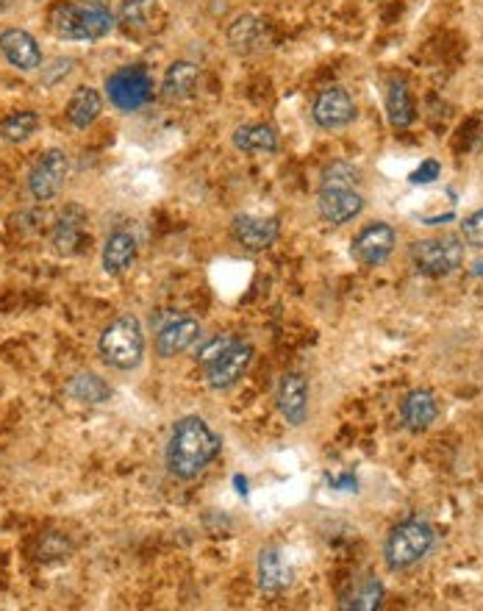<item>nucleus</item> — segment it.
<instances>
[{"label":"nucleus","instance_id":"f257e3e1","mask_svg":"<svg viewBox=\"0 0 483 611\" xmlns=\"http://www.w3.org/2000/svg\"><path fill=\"white\" fill-rule=\"evenodd\" d=\"M220 453V437L200 417L178 420L167 442V467L175 478L192 481L209 467Z\"/></svg>","mask_w":483,"mask_h":611},{"label":"nucleus","instance_id":"f03ea898","mask_svg":"<svg viewBox=\"0 0 483 611\" xmlns=\"http://www.w3.org/2000/svg\"><path fill=\"white\" fill-rule=\"evenodd\" d=\"M114 14L92 0V3H70V0H59L50 9V28L53 34L62 39H75V42H95L103 39L106 34H112Z\"/></svg>","mask_w":483,"mask_h":611},{"label":"nucleus","instance_id":"7ed1b4c3","mask_svg":"<svg viewBox=\"0 0 483 611\" xmlns=\"http://www.w3.org/2000/svg\"><path fill=\"white\" fill-rule=\"evenodd\" d=\"M103 362L114 370H134L145 356V334L134 314H123L103 328L98 342Z\"/></svg>","mask_w":483,"mask_h":611},{"label":"nucleus","instance_id":"20e7f679","mask_svg":"<svg viewBox=\"0 0 483 611\" xmlns=\"http://www.w3.org/2000/svg\"><path fill=\"white\" fill-rule=\"evenodd\" d=\"M434 548V528L422 520H406L389 534L384 545V556L389 570H409L422 562Z\"/></svg>","mask_w":483,"mask_h":611},{"label":"nucleus","instance_id":"39448f33","mask_svg":"<svg viewBox=\"0 0 483 611\" xmlns=\"http://www.w3.org/2000/svg\"><path fill=\"white\" fill-rule=\"evenodd\" d=\"M411 259L417 273L428 275V278H442V275L453 273L464 259V245L459 239H422L411 248Z\"/></svg>","mask_w":483,"mask_h":611},{"label":"nucleus","instance_id":"423d86ee","mask_svg":"<svg viewBox=\"0 0 483 611\" xmlns=\"http://www.w3.org/2000/svg\"><path fill=\"white\" fill-rule=\"evenodd\" d=\"M109 89V100L120 112H137L139 106H145L153 95V81L145 67H123L106 81Z\"/></svg>","mask_w":483,"mask_h":611},{"label":"nucleus","instance_id":"0eeeda50","mask_svg":"<svg viewBox=\"0 0 483 611\" xmlns=\"http://www.w3.org/2000/svg\"><path fill=\"white\" fill-rule=\"evenodd\" d=\"M395 242H397V234L392 225L372 223L361 231L359 237L353 239L350 253H353V259L359 264H364V267H378V264H384L386 259L392 256Z\"/></svg>","mask_w":483,"mask_h":611},{"label":"nucleus","instance_id":"6e6552de","mask_svg":"<svg viewBox=\"0 0 483 611\" xmlns=\"http://www.w3.org/2000/svg\"><path fill=\"white\" fill-rule=\"evenodd\" d=\"M67 153L64 150H48L28 175V189L37 200H50L59 195V189L64 187L67 178Z\"/></svg>","mask_w":483,"mask_h":611},{"label":"nucleus","instance_id":"1a4fd4ad","mask_svg":"<svg viewBox=\"0 0 483 611\" xmlns=\"http://www.w3.org/2000/svg\"><path fill=\"white\" fill-rule=\"evenodd\" d=\"M311 117H314V123L320 125V128H342V125L353 123L356 103L347 95V89L328 87L314 98Z\"/></svg>","mask_w":483,"mask_h":611},{"label":"nucleus","instance_id":"9d476101","mask_svg":"<svg viewBox=\"0 0 483 611\" xmlns=\"http://www.w3.org/2000/svg\"><path fill=\"white\" fill-rule=\"evenodd\" d=\"M250 362H253V348H250L248 342H239V339H236L234 345L225 350L217 362H211L209 367H206L209 387L211 389L234 387L236 381L248 373Z\"/></svg>","mask_w":483,"mask_h":611},{"label":"nucleus","instance_id":"9b49d317","mask_svg":"<svg viewBox=\"0 0 483 611\" xmlns=\"http://www.w3.org/2000/svg\"><path fill=\"white\" fill-rule=\"evenodd\" d=\"M320 206L322 220H328L331 225H345L353 217H359L364 209V198L353 187H325L320 189Z\"/></svg>","mask_w":483,"mask_h":611},{"label":"nucleus","instance_id":"f8f14e48","mask_svg":"<svg viewBox=\"0 0 483 611\" xmlns=\"http://www.w3.org/2000/svg\"><path fill=\"white\" fill-rule=\"evenodd\" d=\"M278 231H281V225L275 217H253V214H239L231 225V234H234L236 242L250 253L270 248L278 239Z\"/></svg>","mask_w":483,"mask_h":611},{"label":"nucleus","instance_id":"ddd939ff","mask_svg":"<svg viewBox=\"0 0 483 611\" xmlns=\"http://www.w3.org/2000/svg\"><path fill=\"white\" fill-rule=\"evenodd\" d=\"M278 412L284 414L286 423L303 425L309 414V381L300 373H286L278 384Z\"/></svg>","mask_w":483,"mask_h":611},{"label":"nucleus","instance_id":"4468645a","mask_svg":"<svg viewBox=\"0 0 483 611\" xmlns=\"http://www.w3.org/2000/svg\"><path fill=\"white\" fill-rule=\"evenodd\" d=\"M0 53L9 59L12 67L23 70V73H31L42 64V50H39L37 39L23 28H6L0 34Z\"/></svg>","mask_w":483,"mask_h":611},{"label":"nucleus","instance_id":"2eb2a0df","mask_svg":"<svg viewBox=\"0 0 483 611\" xmlns=\"http://www.w3.org/2000/svg\"><path fill=\"white\" fill-rule=\"evenodd\" d=\"M436 417H439V403H436L434 392H428V389H414L400 403V420L414 434L431 428Z\"/></svg>","mask_w":483,"mask_h":611},{"label":"nucleus","instance_id":"dca6fc26","mask_svg":"<svg viewBox=\"0 0 483 611\" xmlns=\"http://www.w3.org/2000/svg\"><path fill=\"white\" fill-rule=\"evenodd\" d=\"M200 337V323L192 320V317H181V320H173L170 325H164L156 337V350L164 359H173L178 353L189 350Z\"/></svg>","mask_w":483,"mask_h":611},{"label":"nucleus","instance_id":"f3484780","mask_svg":"<svg viewBox=\"0 0 483 611\" xmlns=\"http://www.w3.org/2000/svg\"><path fill=\"white\" fill-rule=\"evenodd\" d=\"M84 223H87V214L81 212L78 206H67V209H64V214L59 217V223L53 228V248H56V253L73 256V253L81 250L84 237H87Z\"/></svg>","mask_w":483,"mask_h":611},{"label":"nucleus","instance_id":"a211bd4d","mask_svg":"<svg viewBox=\"0 0 483 611\" xmlns=\"http://www.w3.org/2000/svg\"><path fill=\"white\" fill-rule=\"evenodd\" d=\"M292 581V570L281 548H264L259 553V587L270 595L284 592Z\"/></svg>","mask_w":483,"mask_h":611},{"label":"nucleus","instance_id":"6ab92c4d","mask_svg":"<svg viewBox=\"0 0 483 611\" xmlns=\"http://www.w3.org/2000/svg\"><path fill=\"white\" fill-rule=\"evenodd\" d=\"M159 17V3L156 0H125L117 14V25L131 37H142L153 31Z\"/></svg>","mask_w":483,"mask_h":611},{"label":"nucleus","instance_id":"aec40b11","mask_svg":"<svg viewBox=\"0 0 483 611\" xmlns=\"http://www.w3.org/2000/svg\"><path fill=\"white\" fill-rule=\"evenodd\" d=\"M137 259V237L128 231H114L103 245V270L109 275H123Z\"/></svg>","mask_w":483,"mask_h":611},{"label":"nucleus","instance_id":"412c9836","mask_svg":"<svg viewBox=\"0 0 483 611\" xmlns=\"http://www.w3.org/2000/svg\"><path fill=\"white\" fill-rule=\"evenodd\" d=\"M200 81V70L198 64L192 62H175L167 67L164 73V84H161V92L167 100H184L189 98L195 89H198Z\"/></svg>","mask_w":483,"mask_h":611},{"label":"nucleus","instance_id":"4be33fe9","mask_svg":"<svg viewBox=\"0 0 483 611\" xmlns=\"http://www.w3.org/2000/svg\"><path fill=\"white\" fill-rule=\"evenodd\" d=\"M381 603H384V587H381V581L367 575V578H359L356 584H350V589L339 600V609L375 611L381 609Z\"/></svg>","mask_w":483,"mask_h":611},{"label":"nucleus","instance_id":"5701e85b","mask_svg":"<svg viewBox=\"0 0 483 611\" xmlns=\"http://www.w3.org/2000/svg\"><path fill=\"white\" fill-rule=\"evenodd\" d=\"M103 112V98H100L98 89L92 87H78L73 92V98L67 103V120L75 128H87L100 117Z\"/></svg>","mask_w":483,"mask_h":611},{"label":"nucleus","instance_id":"b1692460","mask_svg":"<svg viewBox=\"0 0 483 611\" xmlns=\"http://www.w3.org/2000/svg\"><path fill=\"white\" fill-rule=\"evenodd\" d=\"M234 145L245 153H275L278 137L270 125H242L234 131Z\"/></svg>","mask_w":483,"mask_h":611},{"label":"nucleus","instance_id":"393cba45","mask_svg":"<svg viewBox=\"0 0 483 611\" xmlns=\"http://www.w3.org/2000/svg\"><path fill=\"white\" fill-rule=\"evenodd\" d=\"M67 392L73 395L78 403H89V406H98L112 398V387L95 373H81L75 375L73 381L67 384Z\"/></svg>","mask_w":483,"mask_h":611},{"label":"nucleus","instance_id":"a878e982","mask_svg":"<svg viewBox=\"0 0 483 611\" xmlns=\"http://www.w3.org/2000/svg\"><path fill=\"white\" fill-rule=\"evenodd\" d=\"M386 112H389V123L395 128H409L414 123V103H411L409 89L403 81H392L389 92H386Z\"/></svg>","mask_w":483,"mask_h":611},{"label":"nucleus","instance_id":"bb28decb","mask_svg":"<svg viewBox=\"0 0 483 611\" xmlns=\"http://www.w3.org/2000/svg\"><path fill=\"white\" fill-rule=\"evenodd\" d=\"M39 128V114L37 112H14L12 117H6L0 123V137L12 145H20L25 139H31L37 134Z\"/></svg>","mask_w":483,"mask_h":611},{"label":"nucleus","instance_id":"cd10ccee","mask_svg":"<svg viewBox=\"0 0 483 611\" xmlns=\"http://www.w3.org/2000/svg\"><path fill=\"white\" fill-rule=\"evenodd\" d=\"M259 37L261 23L256 17H239V20L231 25V31H228V39H231L234 50H250L259 42Z\"/></svg>","mask_w":483,"mask_h":611},{"label":"nucleus","instance_id":"c85d7f7f","mask_svg":"<svg viewBox=\"0 0 483 611\" xmlns=\"http://www.w3.org/2000/svg\"><path fill=\"white\" fill-rule=\"evenodd\" d=\"M359 184V170L347 162H334L322 173V189L325 187H356Z\"/></svg>","mask_w":483,"mask_h":611},{"label":"nucleus","instance_id":"c756f323","mask_svg":"<svg viewBox=\"0 0 483 611\" xmlns=\"http://www.w3.org/2000/svg\"><path fill=\"white\" fill-rule=\"evenodd\" d=\"M70 553V542L62 534H48L39 542V559L42 562H53V559H67Z\"/></svg>","mask_w":483,"mask_h":611},{"label":"nucleus","instance_id":"7c9ffc66","mask_svg":"<svg viewBox=\"0 0 483 611\" xmlns=\"http://www.w3.org/2000/svg\"><path fill=\"white\" fill-rule=\"evenodd\" d=\"M461 228H464V242H467V245H472V248H483V209L470 214V217L461 223Z\"/></svg>","mask_w":483,"mask_h":611},{"label":"nucleus","instance_id":"2f4dec72","mask_svg":"<svg viewBox=\"0 0 483 611\" xmlns=\"http://www.w3.org/2000/svg\"><path fill=\"white\" fill-rule=\"evenodd\" d=\"M236 339L234 337H217V339H211L209 345H206V348L200 350V364H206V367H209L211 362H217V359H220V356H223L225 350L231 348V345H234Z\"/></svg>","mask_w":483,"mask_h":611},{"label":"nucleus","instance_id":"473e14b6","mask_svg":"<svg viewBox=\"0 0 483 611\" xmlns=\"http://www.w3.org/2000/svg\"><path fill=\"white\" fill-rule=\"evenodd\" d=\"M439 173H442L439 162H436V159H425V162L411 173V184H431V181L439 178Z\"/></svg>","mask_w":483,"mask_h":611}]
</instances>
